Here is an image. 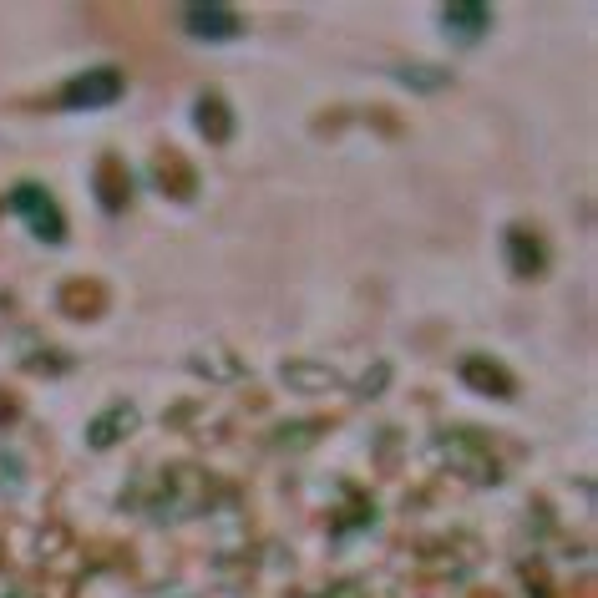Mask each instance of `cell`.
I'll return each mask as SVG.
<instances>
[{"mask_svg": "<svg viewBox=\"0 0 598 598\" xmlns=\"http://www.w3.org/2000/svg\"><path fill=\"white\" fill-rule=\"evenodd\" d=\"M117 87H122V82H117V71H97V77H82V82H71V87H66V107H87V102L97 107V102H112Z\"/></svg>", "mask_w": 598, "mask_h": 598, "instance_id": "6da1fadb", "label": "cell"}, {"mask_svg": "<svg viewBox=\"0 0 598 598\" xmlns=\"http://www.w3.org/2000/svg\"><path fill=\"white\" fill-rule=\"evenodd\" d=\"M188 31H193V36H234V31H239V16H229L223 6H193V11H188Z\"/></svg>", "mask_w": 598, "mask_h": 598, "instance_id": "7a4b0ae2", "label": "cell"}, {"mask_svg": "<svg viewBox=\"0 0 598 598\" xmlns=\"http://www.w3.org/2000/svg\"><path fill=\"white\" fill-rule=\"evenodd\" d=\"M16 203H26V208H31L26 218L36 223V229H41V234H51V239H61V223H56V208H51V198H41V193H31V188H21V193H16Z\"/></svg>", "mask_w": 598, "mask_h": 598, "instance_id": "3957f363", "label": "cell"}, {"mask_svg": "<svg viewBox=\"0 0 598 598\" xmlns=\"http://www.w3.org/2000/svg\"><path fill=\"white\" fill-rule=\"evenodd\" d=\"M482 31L487 26V11L482 6H452V16H446V31Z\"/></svg>", "mask_w": 598, "mask_h": 598, "instance_id": "277c9868", "label": "cell"}]
</instances>
